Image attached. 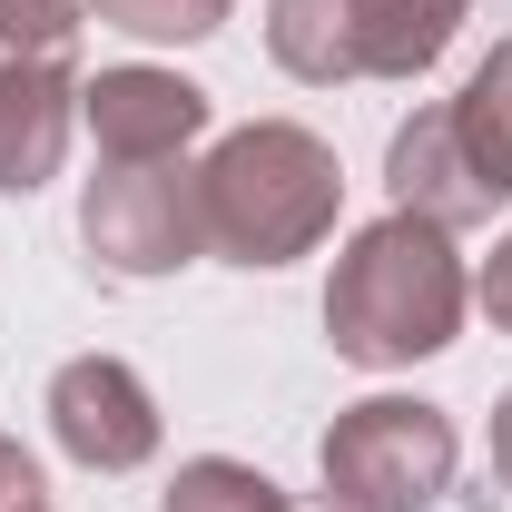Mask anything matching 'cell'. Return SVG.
<instances>
[{
	"instance_id": "obj_1",
	"label": "cell",
	"mask_w": 512,
	"mask_h": 512,
	"mask_svg": "<svg viewBox=\"0 0 512 512\" xmlns=\"http://www.w3.org/2000/svg\"><path fill=\"white\" fill-rule=\"evenodd\" d=\"M463 306H473V276H463V247L453 227L414 217V207H384L375 227H355L335 247V276H325V345L365 375H404L424 355H444L463 335Z\"/></svg>"
},
{
	"instance_id": "obj_2",
	"label": "cell",
	"mask_w": 512,
	"mask_h": 512,
	"mask_svg": "<svg viewBox=\"0 0 512 512\" xmlns=\"http://www.w3.org/2000/svg\"><path fill=\"white\" fill-rule=\"evenodd\" d=\"M197 197H207V256H227V266H296V256H316L335 237L345 168H335V148L316 128L247 119L207 148Z\"/></svg>"
},
{
	"instance_id": "obj_3",
	"label": "cell",
	"mask_w": 512,
	"mask_h": 512,
	"mask_svg": "<svg viewBox=\"0 0 512 512\" xmlns=\"http://www.w3.org/2000/svg\"><path fill=\"white\" fill-rule=\"evenodd\" d=\"M453 463H463V434L424 394H365L316 444L325 503H345V512H434L453 493Z\"/></svg>"
},
{
	"instance_id": "obj_4",
	"label": "cell",
	"mask_w": 512,
	"mask_h": 512,
	"mask_svg": "<svg viewBox=\"0 0 512 512\" xmlns=\"http://www.w3.org/2000/svg\"><path fill=\"white\" fill-rule=\"evenodd\" d=\"M79 247L99 256V276L158 286L207 256V197L188 158H148V168H99L79 188Z\"/></svg>"
},
{
	"instance_id": "obj_5",
	"label": "cell",
	"mask_w": 512,
	"mask_h": 512,
	"mask_svg": "<svg viewBox=\"0 0 512 512\" xmlns=\"http://www.w3.org/2000/svg\"><path fill=\"white\" fill-rule=\"evenodd\" d=\"M217 99L158 60H119L99 79H79V128L99 138V168H148V158H188V138H207Z\"/></svg>"
},
{
	"instance_id": "obj_6",
	"label": "cell",
	"mask_w": 512,
	"mask_h": 512,
	"mask_svg": "<svg viewBox=\"0 0 512 512\" xmlns=\"http://www.w3.org/2000/svg\"><path fill=\"white\" fill-rule=\"evenodd\" d=\"M50 434L79 473H138V463H158V394L138 384L128 355H69L60 375H50Z\"/></svg>"
},
{
	"instance_id": "obj_7",
	"label": "cell",
	"mask_w": 512,
	"mask_h": 512,
	"mask_svg": "<svg viewBox=\"0 0 512 512\" xmlns=\"http://www.w3.org/2000/svg\"><path fill=\"white\" fill-rule=\"evenodd\" d=\"M79 128V69L69 60H20L0 69V197H40L69 158Z\"/></svg>"
},
{
	"instance_id": "obj_8",
	"label": "cell",
	"mask_w": 512,
	"mask_h": 512,
	"mask_svg": "<svg viewBox=\"0 0 512 512\" xmlns=\"http://www.w3.org/2000/svg\"><path fill=\"white\" fill-rule=\"evenodd\" d=\"M384 188H394V207L434 217V227H453V237L493 217V188L473 178V158H463V138H453V109H444V99L414 109V119L384 138Z\"/></svg>"
},
{
	"instance_id": "obj_9",
	"label": "cell",
	"mask_w": 512,
	"mask_h": 512,
	"mask_svg": "<svg viewBox=\"0 0 512 512\" xmlns=\"http://www.w3.org/2000/svg\"><path fill=\"white\" fill-rule=\"evenodd\" d=\"M355 10V60L365 79H424L473 20V0H345Z\"/></svg>"
},
{
	"instance_id": "obj_10",
	"label": "cell",
	"mask_w": 512,
	"mask_h": 512,
	"mask_svg": "<svg viewBox=\"0 0 512 512\" xmlns=\"http://www.w3.org/2000/svg\"><path fill=\"white\" fill-rule=\"evenodd\" d=\"M266 60L286 69V79H306V89L365 79V60H355V10L345 0H266Z\"/></svg>"
},
{
	"instance_id": "obj_11",
	"label": "cell",
	"mask_w": 512,
	"mask_h": 512,
	"mask_svg": "<svg viewBox=\"0 0 512 512\" xmlns=\"http://www.w3.org/2000/svg\"><path fill=\"white\" fill-rule=\"evenodd\" d=\"M453 109V138H463V158H473V178L493 188V207H512V40H493L473 79L444 99Z\"/></svg>"
},
{
	"instance_id": "obj_12",
	"label": "cell",
	"mask_w": 512,
	"mask_h": 512,
	"mask_svg": "<svg viewBox=\"0 0 512 512\" xmlns=\"http://www.w3.org/2000/svg\"><path fill=\"white\" fill-rule=\"evenodd\" d=\"M158 512H296V503L276 493V473H256V463H237V453H197V463L168 473Z\"/></svg>"
},
{
	"instance_id": "obj_13",
	"label": "cell",
	"mask_w": 512,
	"mask_h": 512,
	"mask_svg": "<svg viewBox=\"0 0 512 512\" xmlns=\"http://www.w3.org/2000/svg\"><path fill=\"white\" fill-rule=\"evenodd\" d=\"M89 30V0H0V69L20 60H69Z\"/></svg>"
},
{
	"instance_id": "obj_14",
	"label": "cell",
	"mask_w": 512,
	"mask_h": 512,
	"mask_svg": "<svg viewBox=\"0 0 512 512\" xmlns=\"http://www.w3.org/2000/svg\"><path fill=\"white\" fill-rule=\"evenodd\" d=\"M227 10L237 0H89V20H109V30H128V40H217L227 30Z\"/></svg>"
},
{
	"instance_id": "obj_15",
	"label": "cell",
	"mask_w": 512,
	"mask_h": 512,
	"mask_svg": "<svg viewBox=\"0 0 512 512\" xmlns=\"http://www.w3.org/2000/svg\"><path fill=\"white\" fill-rule=\"evenodd\" d=\"M0 512H50V483H40L20 434H0Z\"/></svg>"
},
{
	"instance_id": "obj_16",
	"label": "cell",
	"mask_w": 512,
	"mask_h": 512,
	"mask_svg": "<svg viewBox=\"0 0 512 512\" xmlns=\"http://www.w3.org/2000/svg\"><path fill=\"white\" fill-rule=\"evenodd\" d=\"M473 306L493 316V335H512V237L483 256V276H473Z\"/></svg>"
},
{
	"instance_id": "obj_17",
	"label": "cell",
	"mask_w": 512,
	"mask_h": 512,
	"mask_svg": "<svg viewBox=\"0 0 512 512\" xmlns=\"http://www.w3.org/2000/svg\"><path fill=\"white\" fill-rule=\"evenodd\" d=\"M493 483H503V493H512V394H503V404H493Z\"/></svg>"
},
{
	"instance_id": "obj_18",
	"label": "cell",
	"mask_w": 512,
	"mask_h": 512,
	"mask_svg": "<svg viewBox=\"0 0 512 512\" xmlns=\"http://www.w3.org/2000/svg\"><path fill=\"white\" fill-rule=\"evenodd\" d=\"M306 512H345V503H306Z\"/></svg>"
}]
</instances>
